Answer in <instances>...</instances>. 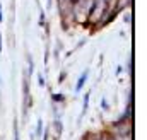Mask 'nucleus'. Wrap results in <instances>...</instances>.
<instances>
[{
    "label": "nucleus",
    "instance_id": "f257e3e1",
    "mask_svg": "<svg viewBox=\"0 0 147 140\" xmlns=\"http://www.w3.org/2000/svg\"><path fill=\"white\" fill-rule=\"evenodd\" d=\"M86 77H87V73H82V77H80V80H79V84H77V89H80V87H82V84H84Z\"/></svg>",
    "mask_w": 147,
    "mask_h": 140
},
{
    "label": "nucleus",
    "instance_id": "f03ea898",
    "mask_svg": "<svg viewBox=\"0 0 147 140\" xmlns=\"http://www.w3.org/2000/svg\"><path fill=\"white\" fill-rule=\"evenodd\" d=\"M69 2H70V5H72V3H77V2H80V0H69Z\"/></svg>",
    "mask_w": 147,
    "mask_h": 140
},
{
    "label": "nucleus",
    "instance_id": "7ed1b4c3",
    "mask_svg": "<svg viewBox=\"0 0 147 140\" xmlns=\"http://www.w3.org/2000/svg\"><path fill=\"white\" fill-rule=\"evenodd\" d=\"M0 22H2V12H0Z\"/></svg>",
    "mask_w": 147,
    "mask_h": 140
}]
</instances>
